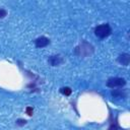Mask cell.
<instances>
[{"mask_svg":"<svg viewBox=\"0 0 130 130\" xmlns=\"http://www.w3.org/2000/svg\"><path fill=\"white\" fill-rule=\"evenodd\" d=\"M6 15H7V11L5 9H3V8H0V19L4 18Z\"/></svg>","mask_w":130,"mask_h":130,"instance_id":"obj_9","label":"cell"},{"mask_svg":"<svg viewBox=\"0 0 130 130\" xmlns=\"http://www.w3.org/2000/svg\"><path fill=\"white\" fill-rule=\"evenodd\" d=\"M26 113H27L28 116H31L32 115V108L31 107H27L26 108Z\"/></svg>","mask_w":130,"mask_h":130,"instance_id":"obj_10","label":"cell"},{"mask_svg":"<svg viewBox=\"0 0 130 130\" xmlns=\"http://www.w3.org/2000/svg\"><path fill=\"white\" fill-rule=\"evenodd\" d=\"M125 84H126V80L124 78H121V77H113L107 81V85L111 88L121 87V86H124Z\"/></svg>","mask_w":130,"mask_h":130,"instance_id":"obj_3","label":"cell"},{"mask_svg":"<svg viewBox=\"0 0 130 130\" xmlns=\"http://www.w3.org/2000/svg\"><path fill=\"white\" fill-rule=\"evenodd\" d=\"M48 61L52 66H58L63 62V59L60 56H51Z\"/></svg>","mask_w":130,"mask_h":130,"instance_id":"obj_6","label":"cell"},{"mask_svg":"<svg viewBox=\"0 0 130 130\" xmlns=\"http://www.w3.org/2000/svg\"><path fill=\"white\" fill-rule=\"evenodd\" d=\"M118 62L124 66H128L129 62H130V55L129 54H121L119 57H118Z\"/></svg>","mask_w":130,"mask_h":130,"instance_id":"obj_5","label":"cell"},{"mask_svg":"<svg viewBox=\"0 0 130 130\" xmlns=\"http://www.w3.org/2000/svg\"><path fill=\"white\" fill-rule=\"evenodd\" d=\"M112 95L115 96V98H122V96L125 95V93L121 89H115V90L112 91Z\"/></svg>","mask_w":130,"mask_h":130,"instance_id":"obj_7","label":"cell"},{"mask_svg":"<svg viewBox=\"0 0 130 130\" xmlns=\"http://www.w3.org/2000/svg\"><path fill=\"white\" fill-rule=\"evenodd\" d=\"M93 52V48L91 45L83 42L82 44H80L78 47H76L75 49V54L79 55V56H87L90 55Z\"/></svg>","mask_w":130,"mask_h":130,"instance_id":"obj_2","label":"cell"},{"mask_svg":"<svg viewBox=\"0 0 130 130\" xmlns=\"http://www.w3.org/2000/svg\"><path fill=\"white\" fill-rule=\"evenodd\" d=\"M50 43V40L46 37H40L35 41V45L37 48H44L46 46H48Z\"/></svg>","mask_w":130,"mask_h":130,"instance_id":"obj_4","label":"cell"},{"mask_svg":"<svg viewBox=\"0 0 130 130\" xmlns=\"http://www.w3.org/2000/svg\"><path fill=\"white\" fill-rule=\"evenodd\" d=\"M16 123H17L18 125H24V124L26 123V121H25V120H22V119H19V120L16 121Z\"/></svg>","mask_w":130,"mask_h":130,"instance_id":"obj_11","label":"cell"},{"mask_svg":"<svg viewBox=\"0 0 130 130\" xmlns=\"http://www.w3.org/2000/svg\"><path fill=\"white\" fill-rule=\"evenodd\" d=\"M111 32H112V29L108 23L98 25L94 28V35L100 39H105V38L109 37L111 35Z\"/></svg>","mask_w":130,"mask_h":130,"instance_id":"obj_1","label":"cell"},{"mask_svg":"<svg viewBox=\"0 0 130 130\" xmlns=\"http://www.w3.org/2000/svg\"><path fill=\"white\" fill-rule=\"evenodd\" d=\"M60 91H61L63 94H65V95H69V94H71V92H72V90H71L70 87H62Z\"/></svg>","mask_w":130,"mask_h":130,"instance_id":"obj_8","label":"cell"}]
</instances>
